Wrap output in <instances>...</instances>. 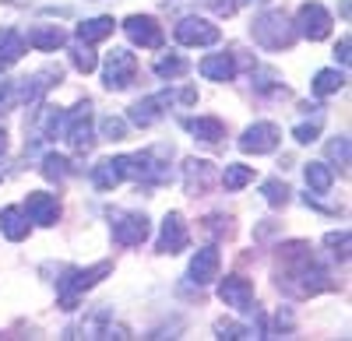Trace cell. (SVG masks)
<instances>
[{"label": "cell", "instance_id": "cell-27", "mask_svg": "<svg viewBox=\"0 0 352 341\" xmlns=\"http://www.w3.org/2000/svg\"><path fill=\"white\" fill-rule=\"evenodd\" d=\"M254 89H257L261 95H282V92H285L278 71H272V67H257V71H254Z\"/></svg>", "mask_w": 352, "mask_h": 341}, {"label": "cell", "instance_id": "cell-40", "mask_svg": "<svg viewBox=\"0 0 352 341\" xmlns=\"http://www.w3.org/2000/svg\"><path fill=\"white\" fill-rule=\"evenodd\" d=\"M219 338H254V331H247L240 324H219Z\"/></svg>", "mask_w": 352, "mask_h": 341}, {"label": "cell", "instance_id": "cell-3", "mask_svg": "<svg viewBox=\"0 0 352 341\" xmlns=\"http://www.w3.org/2000/svg\"><path fill=\"white\" fill-rule=\"evenodd\" d=\"M106 274H113V264L109 261H99L92 268H81V271H71L67 278H60V309H74L78 299L88 289H96Z\"/></svg>", "mask_w": 352, "mask_h": 341}, {"label": "cell", "instance_id": "cell-14", "mask_svg": "<svg viewBox=\"0 0 352 341\" xmlns=\"http://www.w3.org/2000/svg\"><path fill=\"white\" fill-rule=\"evenodd\" d=\"M173 102V95L169 92H162V95H148V99H141V102H134L131 106V124H138V127H152V124H159L162 120V113H166V106Z\"/></svg>", "mask_w": 352, "mask_h": 341}, {"label": "cell", "instance_id": "cell-31", "mask_svg": "<svg viewBox=\"0 0 352 341\" xmlns=\"http://www.w3.org/2000/svg\"><path fill=\"white\" fill-rule=\"evenodd\" d=\"M342 84H345V74H342V71H317L314 92H317V95H335Z\"/></svg>", "mask_w": 352, "mask_h": 341}, {"label": "cell", "instance_id": "cell-33", "mask_svg": "<svg viewBox=\"0 0 352 341\" xmlns=\"http://www.w3.org/2000/svg\"><path fill=\"white\" fill-rule=\"evenodd\" d=\"M155 74L159 78H184L187 74V60H184V56H159V60H155Z\"/></svg>", "mask_w": 352, "mask_h": 341}, {"label": "cell", "instance_id": "cell-26", "mask_svg": "<svg viewBox=\"0 0 352 341\" xmlns=\"http://www.w3.org/2000/svg\"><path fill=\"white\" fill-rule=\"evenodd\" d=\"M106 36H113V18H88V21H81L78 25V39L81 43H99V39H106Z\"/></svg>", "mask_w": 352, "mask_h": 341}, {"label": "cell", "instance_id": "cell-39", "mask_svg": "<svg viewBox=\"0 0 352 341\" xmlns=\"http://www.w3.org/2000/svg\"><path fill=\"white\" fill-rule=\"evenodd\" d=\"M324 243H328V246H335V253H338L342 261L349 257V233H331Z\"/></svg>", "mask_w": 352, "mask_h": 341}, {"label": "cell", "instance_id": "cell-1", "mask_svg": "<svg viewBox=\"0 0 352 341\" xmlns=\"http://www.w3.org/2000/svg\"><path fill=\"white\" fill-rule=\"evenodd\" d=\"M275 264H278V289H285L289 296H296V299H310L317 292L331 289L328 271L317 264L310 243H303V239L282 243Z\"/></svg>", "mask_w": 352, "mask_h": 341}, {"label": "cell", "instance_id": "cell-37", "mask_svg": "<svg viewBox=\"0 0 352 341\" xmlns=\"http://www.w3.org/2000/svg\"><path fill=\"white\" fill-rule=\"evenodd\" d=\"M124 134H127V124H124V120H116V117H106V120H102V137L124 141Z\"/></svg>", "mask_w": 352, "mask_h": 341}, {"label": "cell", "instance_id": "cell-20", "mask_svg": "<svg viewBox=\"0 0 352 341\" xmlns=\"http://www.w3.org/2000/svg\"><path fill=\"white\" fill-rule=\"evenodd\" d=\"M197 71H201V78H208V81H232L236 78V64H232V56H226V53L204 56Z\"/></svg>", "mask_w": 352, "mask_h": 341}, {"label": "cell", "instance_id": "cell-29", "mask_svg": "<svg viewBox=\"0 0 352 341\" xmlns=\"http://www.w3.org/2000/svg\"><path fill=\"white\" fill-rule=\"evenodd\" d=\"M208 183H212V165L190 158V162H187V190L194 193V190H204Z\"/></svg>", "mask_w": 352, "mask_h": 341}, {"label": "cell", "instance_id": "cell-9", "mask_svg": "<svg viewBox=\"0 0 352 341\" xmlns=\"http://www.w3.org/2000/svg\"><path fill=\"white\" fill-rule=\"evenodd\" d=\"M173 36L180 46H215L219 43V28L204 18H184L173 28Z\"/></svg>", "mask_w": 352, "mask_h": 341}, {"label": "cell", "instance_id": "cell-23", "mask_svg": "<svg viewBox=\"0 0 352 341\" xmlns=\"http://www.w3.org/2000/svg\"><path fill=\"white\" fill-rule=\"evenodd\" d=\"M187 130H190L197 141H204V145H219V141L226 137V127H222V120H215V117L187 120Z\"/></svg>", "mask_w": 352, "mask_h": 341}, {"label": "cell", "instance_id": "cell-34", "mask_svg": "<svg viewBox=\"0 0 352 341\" xmlns=\"http://www.w3.org/2000/svg\"><path fill=\"white\" fill-rule=\"evenodd\" d=\"M264 201H268L272 208H282L285 201H289V187L282 183V180H264Z\"/></svg>", "mask_w": 352, "mask_h": 341}, {"label": "cell", "instance_id": "cell-7", "mask_svg": "<svg viewBox=\"0 0 352 341\" xmlns=\"http://www.w3.org/2000/svg\"><path fill=\"white\" fill-rule=\"evenodd\" d=\"M134 71H138L134 53H127V49H113V53H109V60H106V71H102L106 89H109V92H124L127 84L134 81Z\"/></svg>", "mask_w": 352, "mask_h": 341}, {"label": "cell", "instance_id": "cell-10", "mask_svg": "<svg viewBox=\"0 0 352 341\" xmlns=\"http://www.w3.org/2000/svg\"><path fill=\"white\" fill-rule=\"evenodd\" d=\"M124 32H127V39H131L134 46H144V49H159V46H162V28H159V21L148 18V14H131V18L124 21Z\"/></svg>", "mask_w": 352, "mask_h": 341}, {"label": "cell", "instance_id": "cell-13", "mask_svg": "<svg viewBox=\"0 0 352 341\" xmlns=\"http://www.w3.org/2000/svg\"><path fill=\"white\" fill-rule=\"evenodd\" d=\"M25 215H28V222H36V225H56V218H60V201H56L53 193L32 190L25 197Z\"/></svg>", "mask_w": 352, "mask_h": 341}, {"label": "cell", "instance_id": "cell-42", "mask_svg": "<svg viewBox=\"0 0 352 341\" xmlns=\"http://www.w3.org/2000/svg\"><path fill=\"white\" fill-rule=\"evenodd\" d=\"M8 102V81H0V106Z\"/></svg>", "mask_w": 352, "mask_h": 341}, {"label": "cell", "instance_id": "cell-17", "mask_svg": "<svg viewBox=\"0 0 352 341\" xmlns=\"http://www.w3.org/2000/svg\"><path fill=\"white\" fill-rule=\"evenodd\" d=\"M32 130H36V141H53L64 130V109L60 106H43L32 120Z\"/></svg>", "mask_w": 352, "mask_h": 341}, {"label": "cell", "instance_id": "cell-4", "mask_svg": "<svg viewBox=\"0 0 352 341\" xmlns=\"http://www.w3.org/2000/svg\"><path fill=\"white\" fill-rule=\"evenodd\" d=\"M116 158H120L124 180H134V183H166L169 180V165L159 162V148L138 152V155H116Z\"/></svg>", "mask_w": 352, "mask_h": 341}, {"label": "cell", "instance_id": "cell-38", "mask_svg": "<svg viewBox=\"0 0 352 341\" xmlns=\"http://www.w3.org/2000/svg\"><path fill=\"white\" fill-rule=\"evenodd\" d=\"M317 134H320V117H317L314 124H300L296 130H292V137H296L300 145H310V141H317Z\"/></svg>", "mask_w": 352, "mask_h": 341}, {"label": "cell", "instance_id": "cell-11", "mask_svg": "<svg viewBox=\"0 0 352 341\" xmlns=\"http://www.w3.org/2000/svg\"><path fill=\"white\" fill-rule=\"evenodd\" d=\"M219 299L226 306H232V309H240V314H250L254 309V285L247 278H240V274H229V278H222V285H219Z\"/></svg>", "mask_w": 352, "mask_h": 341}, {"label": "cell", "instance_id": "cell-35", "mask_svg": "<svg viewBox=\"0 0 352 341\" xmlns=\"http://www.w3.org/2000/svg\"><path fill=\"white\" fill-rule=\"evenodd\" d=\"M212 4V11L215 14H222V18H229V14H236L240 8H247V4H254V0H208Z\"/></svg>", "mask_w": 352, "mask_h": 341}, {"label": "cell", "instance_id": "cell-16", "mask_svg": "<svg viewBox=\"0 0 352 341\" xmlns=\"http://www.w3.org/2000/svg\"><path fill=\"white\" fill-rule=\"evenodd\" d=\"M219 250L215 246H204L194 253V261H190V281L194 285H208L212 278H219Z\"/></svg>", "mask_w": 352, "mask_h": 341}, {"label": "cell", "instance_id": "cell-32", "mask_svg": "<svg viewBox=\"0 0 352 341\" xmlns=\"http://www.w3.org/2000/svg\"><path fill=\"white\" fill-rule=\"evenodd\" d=\"M43 176L53 180V183L67 180V176H71V162H67L64 155H46V158H43Z\"/></svg>", "mask_w": 352, "mask_h": 341}, {"label": "cell", "instance_id": "cell-24", "mask_svg": "<svg viewBox=\"0 0 352 341\" xmlns=\"http://www.w3.org/2000/svg\"><path fill=\"white\" fill-rule=\"evenodd\" d=\"M303 173H307V187H310L314 193H328L331 183H335V173H331L328 162H307Z\"/></svg>", "mask_w": 352, "mask_h": 341}, {"label": "cell", "instance_id": "cell-36", "mask_svg": "<svg viewBox=\"0 0 352 341\" xmlns=\"http://www.w3.org/2000/svg\"><path fill=\"white\" fill-rule=\"evenodd\" d=\"M328 155L342 165V173H345V169H349V137H338V141H331V145H328Z\"/></svg>", "mask_w": 352, "mask_h": 341}, {"label": "cell", "instance_id": "cell-19", "mask_svg": "<svg viewBox=\"0 0 352 341\" xmlns=\"http://www.w3.org/2000/svg\"><path fill=\"white\" fill-rule=\"evenodd\" d=\"M0 233H4L11 243H21L25 236H28V215H25V208H4L0 211Z\"/></svg>", "mask_w": 352, "mask_h": 341}, {"label": "cell", "instance_id": "cell-30", "mask_svg": "<svg viewBox=\"0 0 352 341\" xmlns=\"http://www.w3.org/2000/svg\"><path fill=\"white\" fill-rule=\"evenodd\" d=\"M71 64H74L81 74H92V71L99 67L96 53H92V43H81V39H78V46L71 49Z\"/></svg>", "mask_w": 352, "mask_h": 341}, {"label": "cell", "instance_id": "cell-12", "mask_svg": "<svg viewBox=\"0 0 352 341\" xmlns=\"http://www.w3.org/2000/svg\"><path fill=\"white\" fill-rule=\"evenodd\" d=\"M331 25H335V21H331V14H328L324 8H320V4H314V0L300 8V32H303L310 43L328 39V36H331Z\"/></svg>", "mask_w": 352, "mask_h": 341}, {"label": "cell", "instance_id": "cell-28", "mask_svg": "<svg viewBox=\"0 0 352 341\" xmlns=\"http://www.w3.org/2000/svg\"><path fill=\"white\" fill-rule=\"evenodd\" d=\"M254 180V169L250 165H226V173H222V187L226 190H232V193H236V190H243L247 183Z\"/></svg>", "mask_w": 352, "mask_h": 341}, {"label": "cell", "instance_id": "cell-21", "mask_svg": "<svg viewBox=\"0 0 352 341\" xmlns=\"http://www.w3.org/2000/svg\"><path fill=\"white\" fill-rule=\"evenodd\" d=\"M25 53V36L14 28H0V67H11Z\"/></svg>", "mask_w": 352, "mask_h": 341}, {"label": "cell", "instance_id": "cell-15", "mask_svg": "<svg viewBox=\"0 0 352 341\" xmlns=\"http://www.w3.org/2000/svg\"><path fill=\"white\" fill-rule=\"evenodd\" d=\"M190 236H187V225H184V215L169 211L166 222H162V236H159V253H180L187 250Z\"/></svg>", "mask_w": 352, "mask_h": 341}, {"label": "cell", "instance_id": "cell-6", "mask_svg": "<svg viewBox=\"0 0 352 341\" xmlns=\"http://www.w3.org/2000/svg\"><path fill=\"white\" fill-rule=\"evenodd\" d=\"M113 239L120 246H141L148 239V218L138 211H113Z\"/></svg>", "mask_w": 352, "mask_h": 341}, {"label": "cell", "instance_id": "cell-2", "mask_svg": "<svg viewBox=\"0 0 352 341\" xmlns=\"http://www.w3.org/2000/svg\"><path fill=\"white\" fill-rule=\"evenodd\" d=\"M254 39L264 46V49H289L292 43H296V28H292V21L285 18V11H264L254 18L250 25Z\"/></svg>", "mask_w": 352, "mask_h": 341}, {"label": "cell", "instance_id": "cell-8", "mask_svg": "<svg viewBox=\"0 0 352 341\" xmlns=\"http://www.w3.org/2000/svg\"><path fill=\"white\" fill-rule=\"evenodd\" d=\"M278 141H282V130L268 120H261V124H250L240 137V148L250 152V155H268L278 148Z\"/></svg>", "mask_w": 352, "mask_h": 341}, {"label": "cell", "instance_id": "cell-41", "mask_svg": "<svg viewBox=\"0 0 352 341\" xmlns=\"http://www.w3.org/2000/svg\"><path fill=\"white\" fill-rule=\"evenodd\" d=\"M349 46H352V43H349V36H345V39L338 43V49H335V56H338L342 64H349Z\"/></svg>", "mask_w": 352, "mask_h": 341}, {"label": "cell", "instance_id": "cell-25", "mask_svg": "<svg viewBox=\"0 0 352 341\" xmlns=\"http://www.w3.org/2000/svg\"><path fill=\"white\" fill-rule=\"evenodd\" d=\"M92 183L99 190H113L116 183H124V173H120V158H106L92 169Z\"/></svg>", "mask_w": 352, "mask_h": 341}, {"label": "cell", "instance_id": "cell-43", "mask_svg": "<svg viewBox=\"0 0 352 341\" xmlns=\"http://www.w3.org/2000/svg\"><path fill=\"white\" fill-rule=\"evenodd\" d=\"M4 152H8V134L0 130V155H4Z\"/></svg>", "mask_w": 352, "mask_h": 341}, {"label": "cell", "instance_id": "cell-5", "mask_svg": "<svg viewBox=\"0 0 352 341\" xmlns=\"http://www.w3.org/2000/svg\"><path fill=\"white\" fill-rule=\"evenodd\" d=\"M64 137H67V145L74 152H88L96 145V137H92V102H78L71 113H64Z\"/></svg>", "mask_w": 352, "mask_h": 341}, {"label": "cell", "instance_id": "cell-22", "mask_svg": "<svg viewBox=\"0 0 352 341\" xmlns=\"http://www.w3.org/2000/svg\"><path fill=\"white\" fill-rule=\"evenodd\" d=\"M64 43H67V36L60 25H36L28 32V46H36V49H60Z\"/></svg>", "mask_w": 352, "mask_h": 341}, {"label": "cell", "instance_id": "cell-18", "mask_svg": "<svg viewBox=\"0 0 352 341\" xmlns=\"http://www.w3.org/2000/svg\"><path fill=\"white\" fill-rule=\"evenodd\" d=\"M25 84L18 89V99L21 102H36L53 81H60V67H46V71H39V74H32V78H21Z\"/></svg>", "mask_w": 352, "mask_h": 341}]
</instances>
